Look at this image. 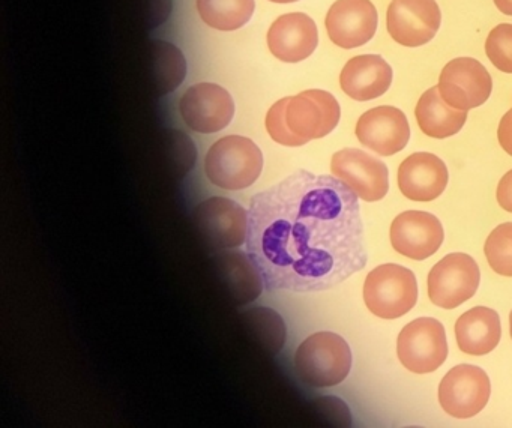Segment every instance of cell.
<instances>
[{"mask_svg": "<svg viewBox=\"0 0 512 428\" xmlns=\"http://www.w3.org/2000/svg\"><path fill=\"white\" fill-rule=\"evenodd\" d=\"M245 244L269 292H323L368 262L355 191L307 170L251 199Z\"/></svg>", "mask_w": 512, "mask_h": 428, "instance_id": "6da1fadb", "label": "cell"}, {"mask_svg": "<svg viewBox=\"0 0 512 428\" xmlns=\"http://www.w3.org/2000/svg\"><path fill=\"white\" fill-rule=\"evenodd\" d=\"M340 118V104L334 95L310 89L275 103L266 116V130L274 142L295 148L328 136Z\"/></svg>", "mask_w": 512, "mask_h": 428, "instance_id": "7a4b0ae2", "label": "cell"}, {"mask_svg": "<svg viewBox=\"0 0 512 428\" xmlns=\"http://www.w3.org/2000/svg\"><path fill=\"white\" fill-rule=\"evenodd\" d=\"M352 368L349 344L334 332H317L302 341L295 353L299 379L311 388L340 385Z\"/></svg>", "mask_w": 512, "mask_h": 428, "instance_id": "3957f363", "label": "cell"}, {"mask_svg": "<svg viewBox=\"0 0 512 428\" xmlns=\"http://www.w3.org/2000/svg\"><path fill=\"white\" fill-rule=\"evenodd\" d=\"M262 169V151L247 137H223L211 146L206 155V176L223 190L238 191L251 187L259 179Z\"/></svg>", "mask_w": 512, "mask_h": 428, "instance_id": "277c9868", "label": "cell"}, {"mask_svg": "<svg viewBox=\"0 0 512 428\" xmlns=\"http://www.w3.org/2000/svg\"><path fill=\"white\" fill-rule=\"evenodd\" d=\"M364 301L368 310L380 319L403 317L418 301L415 274L394 263L377 266L365 278Z\"/></svg>", "mask_w": 512, "mask_h": 428, "instance_id": "5b68a950", "label": "cell"}, {"mask_svg": "<svg viewBox=\"0 0 512 428\" xmlns=\"http://www.w3.org/2000/svg\"><path fill=\"white\" fill-rule=\"evenodd\" d=\"M398 359L416 374L433 373L448 358V341L442 323L433 317H419L398 335Z\"/></svg>", "mask_w": 512, "mask_h": 428, "instance_id": "8992f818", "label": "cell"}, {"mask_svg": "<svg viewBox=\"0 0 512 428\" xmlns=\"http://www.w3.org/2000/svg\"><path fill=\"white\" fill-rule=\"evenodd\" d=\"M194 226L212 250H230L247 242L248 212L235 200L211 197L194 211Z\"/></svg>", "mask_w": 512, "mask_h": 428, "instance_id": "52a82bcc", "label": "cell"}, {"mask_svg": "<svg viewBox=\"0 0 512 428\" xmlns=\"http://www.w3.org/2000/svg\"><path fill=\"white\" fill-rule=\"evenodd\" d=\"M479 280L481 272L473 257L448 254L428 274V296L437 307L452 310L475 296Z\"/></svg>", "mask_w": 512, "mask_h": 428, "instance_id": "ba28073f", "label": "cell"}, {"mask_svg": "<svg viewBox=\"0 0 512 428\" xmlns=\"http://www.w3.org/2000/svg\"><path fill=\"white\" fill-rule=\"evenodd\" d=\"M437 88L448 106L469 112L487 103L493 91V80L481 62L457 58L443 67Z\"/></svg>", "mask_w": 512, "mask_h": 428, "instance_id": "9c48e42d", "label": "cell"}, {"mask_svg": "<svg viewBox=\"0 0 512 428\" xmlns=\"http://www.w3.org/2000/svg\"><path fill=\"white\" fill-rule=\"evenodd\" d=\"M491 385L487 373L475 365L451 368L439 385V403L448 415L473 418L490 400Z\"/></svg>", "mask_w": 512, "mask_h": 428, "instance_id": "30bf717a", "label": "cell"}, {"mask_svg": "<svg viewBox=\"0 0 512 428\" xmlns=\"http://www.w3.org/2000/svg\"><path fill=\"white\" fill-rule=\"evenodd\" d=\"M442 13L436 0H392L386 11V29L395 43L421 47L440 29Z\"/></svg>", "mask_w": 512, "mask_h": 428, "instance_id": "8fae6325", "label": "cell"}, {"mask_svg": "<svg viewBox=\"0 0 512 428\" xmlns=\"http://www.w3.org/2000/svg\"><path fill=\"white\" fill-rule=\"evenodd\" d=\"M179 112L190 130L214 134L224 130L235 115V103L226 89L215 83L191 86L179 101Z\"/></svg>", "mask_w": 512, "mask_h": 428, "instance_id": "7c38bea8", "label": "cell"}, {"mask_svg": "<svg viewBox=\"0 0 512 428\" xmlns=\"http://www.w3.org/2000/svg\"><path fill=\"white\" fill-rule=\"evenodd\" d=\"M331 172L365 202H379L388 194V167L361 149L347 148L334 154Z\"/></svg>", "mask_w": 512, "mask_h": 428, "instance_id": "4fadbf2b", "label": "cell"}, {"mask_svg": "<svg viewBox=\"0 0 512 428\" xmlns=\"http://www.w3.org/2000/svg\"><path fill=\"white\" fill-rule=\"evenodd\" d=\"M329 40L344 50L358 49L373 40L379 14L371 0H337L325 20Z\"/></svg>", "mask_w": 512, "mask_h": 428, "instance_id": "5bb4252c", "label": "cell"}, {"mask_svg": "<svg viewBox=\"0 0 512 428\" xmlns=\"http://www.w3.org/2000/svg\"><path fill=\"white\" fill-rule=\"evenodd\" d=\"M389 238L401 256L425 260L442 247L445 232L439 218L430 212L406 211L392 221Z\"/></svg>", "mask_w": 512, "mask_h": 428, "instance_id": "9a60e30c", "label": "cell"}, {"mask_svg": "<svg viewBox=\"0 0 512 428\" xmlns=\"http://www.w3.org/2000/svg\"><path fill=\"white\" fill-rule=\"evenodd\" d=\"M356 137L361 145L380 157H391L403 151L409 143V121L397 107H374L359 118Z\"/></svg>", "mask_w": 512, "mask_h": 428, "instance_id": "2e32d148", "label": "cell"}, {"mask_svg": "<svg viewBox=\"0 0 512 428\" xmlns=\"http://www.w3.org/2000/svg\"><path fill=\"white\" fill-rule=\"evenodd\" d=\"M319 44L316 23L307 14H284L268 32V47L278 61L298 64L313 55Z\"/></svg>", "mask_w": 512, "mask_h": 428, "instance_id": "e0dca14e", "label": "cell"}, {"mask_svg": "<svg viewBox=\"0 0 512 428\" xmlns=\"http://www.w3.org/2000/svg\"><path fill=\"white\" fill-rule=\"evenodd\" d=\"M449 173L446 164L430 152H416L398 169V187L413 202H431L445 191Z\"/></svg>", "mask_w": 512, "mask_h": 428, "instance_id": "ac0fdd59", "label": "cell"}, {"mask_svg": "<svg viewBox=\"0 0 512 428\" xmlns=\"http://www.w3.org/2000/svg\"><path fill=\"white\" fill-rule=\"evenodd\" d=\"M392 68L382 56H355L344 65L340 86L355 101H371L382 97L392 85Z\"/></svg>", "mask_w": 512, "mask_h": 428, "instance_id": "d6986e66", "label": "cell"}, {"mask_svg": "<svg viewBox=\"0 0 512 428\" xmlns=\"http://www.w3.org/2000/svg\"><path fill=\"white\" fill-rule=\"evenodd\" d=\"M212 263L221 286L229 293L233 304H250L251 301L259 298L265 283L247 253H241V251L221 253L214 257Z\"/></svg>", "mask_w": 512, "mask_h": 428, "instance_id": "ffe728a7", "label": "cell"}, {"mask_svg": "<svg viewBox=\"0 0 512 428\" xmlns=\"http://www.w3.org/2000/svg\"><path fill=\"white\" fill-rule=\"evenodd\" d=\"M502 337L499 314L487 307H475L458 317L455 338L461 352L482 356L496 349Z\"/></svg>", "mask_w": 512, "mask_h": 428, "instance_id": "44dd1931", "label": "cell"}, {"mask_svg": "<svg viewBox=\"0 0 512 428\" xmlns=\"http://www.w3.org/2000/svg\"><path fill=\"white\" fill-rule=\"evenodd\" d=\"M416 121L425 136L448 139L460 133L467 121L466 110L448 106L440 97L439 88L428 89L419 98L415 109Z\"/></svg>", "mask_w": 512, "mask_h": 428, "instance_id": "7402d4cb", "label": "cell"}, {"mask_svg": "<svg viewBox=\"0 0 512 428\" xmlns=\"http://www.w3.org/2000/svg\"><path fill=\"white\" fill-rule=\"evenodd\" d=\"M149 79L158 95L176 91L187 76V61L178 47L154 41L148 53Z\"/></svg>", "mask_w": 512, "mask_h": 428, "instance_id": "603a6c76", "label": "cell"}, {"mask_svg": "<svg viewBox=\"0 0 512 428\" xmlns=\"http://www.w3.org/2000/svg\"><path fill=\"white\" fill-rule=\"evenodd\" d=\"M245 329L260 349L268 355L275 356L283 349L286 341V325L277 311L266 307L251 308L242 314Z\"/></svg>", "mask_w": 512, "mask_h": 428, "instance_id": "cb8c5ba5", "label": "cell"}, {"mask_svg": "<svg viewBox=\"0 0 512 428\" xmlns=\"http://www.w3.org/2000/svg\"><path fill=\"white\" fill-rule=\"evenodd\" d=\"M254 0H197V10L206 25L218 31H236L250 22Z\"/></svg>", "mask_w": 512, "mask_h": 428, "instance_id": "d4e9b609", "label": "cell"}, {"mask_svg": "<svg viewBox=\"0 0 512 428\" xmlns=\"http://www.w3.org/2000/svg\"><path fill=\"white\" fill-rule=\"evenodd\" d=\"M488 265L502 277H512V223L497 226L484 245Z\"/></svg>", "mask_w": 512, "mask_h": 428, "instance_id": "484cf974", "label": "cell"}, {"mask_svg": "<svg viewBox=\"0 0 512 428\" xmlns=\"http://www.w3.org/2000/svg\"><path fill=\"white\" fill-rule=\"evenodd\" d=\"M485 55L497 70L512 74V25L502 23L488 34Z\"/></svg>", "mask_w": 512, "mask_h": 428, "instance_id": "4316f807", "label": "cell"}, {"mask_svg": "<svg viewBox=\"0 0 512 428\" xmlns=\"http://www.w3.org/2000/svg\"><path fill=\"white\" fill-rule=\"evenodd\" d=\"M169 152L172 155L170 160L175 163L181 175L190 172L191 167L196 163L197 152L194 143L179 131L169 133Z\"/></svg>", "mask_w": 512, "mask_h": 428, "instance_id": "83f0119b", "label": "cell"}, {"mask_svg": "<svg viewBox=\"0 0 512 428\" xmlns=\"http://www.w3.org/2000/svg\"><path fill=\"white\" fill-rule=\"evenodd\" d=\"M143 22L148 29L163 25L172 13V0H143Z\"/></svg>", "mask_w": 512, "mask_h": 428, "instance_id": "f1b7e54d", "label": "cell"}, {"mask_svg": "<svg viewBox=\"0 0 512 428\" xmlns=\"http://www.w3.org/2000/svg\"><path fill=\"white\" fill-rule=\"evenodd\" d=\"M497 203L500 208L512 214V170H509L497 185L496 191Z\"/></svg>", "mask_w": 512, "mask_h": 428, "instance_id": "f546056e", "label": "cell"}, {"mask_svg": "<svg viewBox=\"0 0 512 428\" xmlns=\"http://www.w3.org/2000/svg\"><path fill=\"white\" fill-rule=\"evenodd\" d=\"M497 139H499V145L502 146L503 151L512 157V110L503 115L499 128H497Z\"/></svg>", "mask_w": 512, "mask_h": 428, "instance_id": "4dcf8cb0", "label": "cell"}, {"mask_svg": "<svg viewBox=\"0 0 512 428\" xmlns=\"http://www.w3.org/2000/svg\"><path fill=\"white\" fill-rule=\"evenodd\" d=\"M494 5L500 13L512 17V0H494Z\"/></svg>", "mask_w": 512, "mask_h": 428, "instance_id": "1f68e13d", "label": "cell"}, {"mask_svg": "<svg viewBox=\"0 0 512 428\" xmlns=\"http://www.w3.org/2000/svg\"><path fill=\"white\" fill-rule=\"evenodd\" d=\"M275 4H292V2H298V0H271Z\"/></svg>", "mask_w": 512, "mask_h": 428, "instance_id": "d6a6232c", "label": "cell"}, {"mask_svg": "<svg viewBox=\"0 0 512 428\" xmlns=\"http://www.w3.org/2000/svg\"><path fill=\"white\" fill-rule=\"evenodd\" d=\"M509 332H511V338H512V311H511V314H509Z\"/></svg>", "mask_w": 512, "mask_h": 428, "instance_id": "836d02e7", "label": "cell"}, {"mask_svg": "<svg viewBox=\"0 0 512 428\" xmlns=\"http://www.w3.org/2000/svg\"><path fill=\"white\" fill-rule=\"evenodd\" d=\"M512 110V109H511Z\"/></svg>", "mask_w": 512, "mask_h": 428, "instance_id": "e575fe53", "label": "cell"}]
</instances>
